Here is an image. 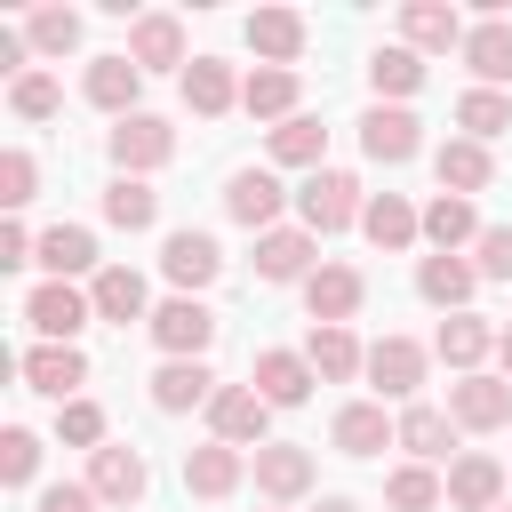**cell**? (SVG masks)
I'll return each instance as SVG.
<instances>
[{"label":"cell","mask_w":512,"mask_h":512,"mask_svg":"<svg viewBox=\"0 0 512 512\" xmlns=\"http://www.w3.org/2000/svg\"><path fill=\"white\" fill-rule=\"evenodd\" d=\"M160 272L192 296V288H208L216 272H224V248L208 240V232H168V248H160Z\"/></svg>","instance_id":"16"},{"label":"cell","mask_w":512,"mask_h":512,"mask_svg":"<svg viewBox=\"0 0 512 512\" xmlns=\"http://www.w3.org/2000/svg\"><path fill=\"white\" fill-rule=\"evenodd\" d=\"M304 360H312V376H328V384H344V376H360V368H368V352H360V336H352V328H312Z\"/></svg>","instance_id":"36"},{"label":"cell","mask_w":512,"mask_h":512,"mask_svg":"<svg viewBox=\"0 0 512 512\" xmlns=\"http://www.w3.org/2000/svg\"><path fill=\"white\" fill-rule=\"evenodd\" d=\"M296 208H304V232L320 240V232H344V224H360V184L344 176V168H312L304 176V192H296Z\"/></svg>","instance_id":"1"},{"label":"cell","mask_w":512,"mask_h":512,"mask_svg":"<svg viewBox=\"0 0 512 512\" xmlns=\"http://www.w3.org/2000/svg\"><path fill=\"white\" fill-rule=\"evenodd\" d=\"M216 392L224 384L208 376V360H160V376H152V408H168V416L176 408H208Z\"/></svg>","instance_id":"22"},{"label":"cell","mask_w":512,"mask_h":512,"mask_svg":"<svg viewBox=\"0 0 512 512\" xmlns=\"http://www.w3.org/2000/svg\"><path fill=\"white\" fill-rule=\"evenodd\" d=\"M496 512H512V504H496Z\"/></svg>","instance_id":"52"},{"label":"cell","mask_w":512,"mask_h":512,"mask_svg":"<svg viewBox=\"0 0 512 512\" xmlns=\"http://www.w3.org/2000/svg\"><path fill=\"white\" fill-rule=\"evenodd\" d=\"M480 232H488V224H480V216H472V200H456V192H440V200L424 208V240H432L440 256H456V248H472Z\"/></svg>","instance_id":"32"},{"label":"cell","mask_w":512,"mask_h":512,"mask_svg":"<svg viewBox=\"0 0 512 512\" xmlns=\"http://www.w3.org/2000/svg\"><path fill=\"white\" fill-rule=\"evenodd\" d=\"M456 128H464L472 144L504 136V128H512V96H504V88H472V96H456Z\"/></svg>","instance_id":"38"},{"label":"cell","mask_w":512,"mask_h":512,"mask_svg":"<svg viewBox=\"0 0 512 512\" xmlns=\"http://www.w3.org/2000/svg\"><path fill=\"white\" fill-rule=\"evenodd\" d=\"M32 184H40L32 152H24V144H16V152H0V208H24V200H32Z\"/></svg>","instance_id":"47"},{"label":"cell","mask_w":512,"mask_h":512,"mask_svg":"<svg viewBox=\"0 0 512 512\" xmlns=\"http://www.w3.org/2000/svg\"><path fill=\"white\" fill-rule=\"evenodd\" d=\"M320 512H360V504L352 496H320Z\"/></svg>","instance_id":"51"},{"label":"cell","mask_w":512,"mask_h":512,"mask_svg":"<svg viewBox=\"0 0 512 512\" xmlns=\"http://www.w3.org/2000/svg\"><path fill=\"white\" fill-rule=\"evenodd\" d=\"M320 152H328V128H320L312 112H296V120L272 128V160H280V168H320Z\"/></svg>","instance_id":"39"},{"label":"cell","mask_w":512,"mask_h":512,"mask_svg":"<svg viewBox=\"0 0 512 512\" xmlns=\"http://www.w3.org/2000/svg\"><path fill=\"white\" fill-rule=\"evenodd\" d=\"M432 168H440V192H456V200H472V192H488V176H496V160H488V144H472V136H448V144L432 152Z\"/></svg>","instance_id":"20"},{"label":"cell","mask_w":512,"mask_h":512,"mask_svg":"<svg viewBox=\"0 0 512 512\" xmlns=\"http://www.w3.org/2000/svg\"><path fill=\"white\" fill-rule=\"evenodd\" d=\"M440 496H448V488L432 480V464H400V472L384 480V504H392V512H440Z\"/></svg>","instance_id":"41"},{"label":"cell","mask_w":512,"mask_h":512,"mask_svg":"<svg viewBox=\"0 0 512 512\" xmlns=\"http://www.w3.org/2000/svg\"><path fill=\"white\" fill-rule=\"evenodd\" d=\"M496 496H504V464L496 456H456L448 464V504L456 512H496Z\"/></svg>","instance_id":"28"},{"label":"cell","mask_w":512,"mask_h":512,"mask_svg":"<svg viewBox=\"0 0 512 512\" xmlns=\"http://www.w3.org/2000/svg\"><path fill=\"white\" fill-rule=\"evenodd\" d=\"M400 48H464V16L448 8V0H408L400 8Z\"/></svg>","instance_id":"18"},{"label":"cell","mask_w":512,"mask_h":512,"mask_svg":"<svg viewBox=\"0 0 512 512\" xmlns=\"http://www.w3.org/2000/svg\"><path fill=\"white\" fill-rule=\"evenodd\" d=\"M312 232H288V224H272L264 240H256V280H312L320 264H312Z\"/></svg>","instance_id":"21"},{"label":"cell","mask_w":512,"mask_h":512,"mask_svg":"<svg viewBox=\"0 0 512 512\" xmlns=\"http://www.w3.org/2000/svg\"><path fill=\"white\" fill-rule=\"evenodd\" d=\"M32 264H48L56 280H72V272H88V264H96V232H88V224H48V232H40V248H32Z\"/></svg>","instance_id":"33"},{"label":"cell","mask_w":512,"mask_h":512,"mask_svg":"<svg viewBox=\"0 0 512 512\" xmlns=\"http://www.w3.org/2000/svg\"><path fill=\"white\" fill-rule=\"evenodd\" d=\"M40 512H96V488L88 480H56V488H40Z\"/></svg>","instance_id":"48"},{"label":"cell","mask_w":512,"mask_h":512,"mask_svg":"<svg viewBox=\"0 0 512 512\" xmlns=\"http://www.w3.org/2000/svg\"><path fill=\"white\" fill-rule=\"evenodd\" d=\"M8 104H16V112H24V120H48V112H56V104H64V88H56V80H48V72H24V80H16V88H8Z\"/></svg>","instance_id":"46"},{"label":"cell","mask_w":512,"mask_h":512,"mask_svg":"<svg viewBox=\"0 0 512 512\" xmlns=\"http://www.w3.org/2000/svg\"><path fill=\"white\" fill-rule=\"evenodd\" d=\"M128 64H136V72L184 64V24H176V16H136V24H128Z\"/></svg>","instance_id":"26"},{"label":"cell","mask_w":512,"mask_h":512,"mask_svg":"<svg viewBox=\"0 0 512 512\" xmlns=\"http://www.w3.org/2000/svg\"><path fill=\"white\" fill-rule=\"evenodd\" d=\"M368 80H376V96H416L424 88V56L416 48H376L368 56Z\"/></svg>","instance_id":"40"},{"label":"cell","mask_w":512,"mask_h":512,"mask_svg":"<svg viewBox=\"0 0 512 512\" xmlns=\"http://www.w3.org/2000/svg\"><path fill=\"white\" fill-rule=\"evenodd\" d=\"M32 248H40V240H32L24 224H0V264H8V272H16V264H32Z\"/></svg>","instance_id":"49"},{"label":"cell","mask_w":512,"mask_h":512,"mask_svg":"<svg viewBox=\"0 0 512 512\" xmlns=\"http://www.w3.org/2000/svg\"><path fill=\"white\" fill-rule=\"evenodd\" d=\"M248 384H256V392H264L272 408H304L320 376H312V360H304V352H256V368H248Z\"/></svg>","instance_id":"12"},{"label":"cell","mask_w":512,"mask_h":512,"mask_svg":"<svg viewBox=\"0 0 512 512\" xmlns=\"http://www.w3.org/2000/svg\"><path fill=\"white\" fill-rule=\"evenodd\" d=\"M400 448H408L416 464H440V456L456 448V416H448V408H424V400L400 408Z\"/></svg>","instance_id":"31"},{"label":"cell","mask_w":512,"mask_h":512,"mask_svg":"<svg viewBox=\"0 0 512 512\" xmlns=\"http://www.w3.org/2000/svg\"><path fill=\"white\" fill-rule=\"evenodd\" d=\"M80 88H88V104H96V112L128 120V112H136V96H144V72H136V64H128V48H120V56H96Z\"/></svg>","instance_id":"14"},{"label":"cell","mask_w":512,"mask_h":512,"mask_svg":"<svg viewBox=\"0 0 512 512\" xmlns=\"http://www.w3.org/2000/svg\"><path fill=\"white\" fill-rule=\"evenodd\" d=\"M280 200H288V192H280V176H272V168H240V176L224 184V216H232V224H248L256 240L272 232V216H280Z\"/></svg>","instance_id":"8"},{"label":"cell","mask_w":512,"mask_h":512,"mask_svg":"<svg viewBox=\"0 0 512 512\" xmlns=\"http://www.w3.org/2000/svg\"><path fill=\"white\" fill-rule=\"evenodd\" d=\"M240 112H256V120H296V72H280V64L248 72V80H240Z\"/></svg>","instance_id":"34"},{"label":"cell","mask_w":512,"mask_h":512,"mask_svg":"<svg viewBox=\"0 0 512 512\" xmlns=\"http://www.w3.org/2000/svg\"><path fill=\"white\" fill-rule=\"evenodd\" d=\"M168 152H176V128H168V120H152V112H128V120L112 128V160H120V176L168 168Z\"/></svg>","instance_id":"5"},{"label":"cell","mask_w":512,"mask_h":512,"mask_svg":"<svg viewBox=\"0 0 512 512\" xmlns=\"http://www.w3.org/2000/svg\"><path fill=\"white\" fill-rule=\"evenodd\" d=\"M256 488H264L272 504H296V496L312 488V448H296V440H264V448H256Z\"/></svg>","instance_id":"13"},{"label":"cell","mask_w":512,"mask_h":512,"mask_svg":"<svg viewBox=\"0 0 512 512\" xmlns=\"http://www.w3.org/2000/svg\"><path fill=\"white\" fill-rule=\"evenodd\" d=\"M32 472H40V440H32L24 424H8V432H0V480H8V488H24Z\"/></svg>","instance_id":"43"},{"label":"cell","mask_w":512,"mask_h":512,"mask_svg":"<svg viewBox=\"0 0 512 512\" xmlns=\"http://www.w3.org/2000/svg\"><path fill=\"white\" fill-rule=\"evenodd\" d=\"M160 216V192L144 184V176H112L104 184V224H120V232H144Z\"/></svg>","instance_id":"37"},{"label":"cell","mask_w":512,"mask_h":512,"mask_svg":"<svg viewBox=\"0 0 512 512\" xmlns=\"http://www.w3.org/2000/svg\"><path fill=\"white\" fill-rule=\"evenodd\" d=\"M496 360H504V384H512V328H496Z\"/></svg>","instance_id":"50"},{"label":"cell","mask_w":512,"mask_h":512,"mask_svg":"<svg viewBox=\"0 0 512 512\" xmlns=\"http://www.w3.org/2000/svg\"><path fill=\"white\" fill-rule=\"evenodd\" d=\"M24 320H32L48 344H72V336L96 320V304H88L72 280H48V288H32V296H24Z\"/></svg>","instance_id":"4"},{"label":"cell","mask_w":512,"mask_h":512,"mask_svg":"<svg viewBox=\"0 0 512 512\" xmlns=\"http://www.w3.org/2000/svg\"><path fill=\"white\" fill-rule=\"evenodd\" d=\"M16 368H24V384L48 392V400H72V392L88 384V352H80V344H32Z\"/></svg>","instance_id":"9"},{"label":"cell","mask_w":512,"mask_h":512,"mask_svg":"<svg viewBox=\"0 0 512 512\" xmlns=\"http://www.w3.org/2000/svg\"><path fill=\"white\" fill-rule=\"evenodd\" d=\"M24 40H32L40 56H72V48H80V16H72V8H32V16H24Z\"/></svg>","instance_id":"42"},{"label":"cell","mask_w":512,"mask_h":512,"mask_svg":"<svg viewBox=\"0 0 512 512\" xmlns=\"http://www.w3.org/2000/svg\"><path fill=\"white\" fill-rule=\"evenodd\" d=\"M208 424H216V440H224V448H264L272 400H264L256 384H224V392L208 400Z\"/></svg>","instance_id":"3"},{"label":"cell","mask_w":512,"mask_h":512,"mask_svg":"<svg viewBox=\"0 0 512 512\" xmlns=\"http://www.w3.org/2000/svg\"><path fill=\"white\" fill-rule=\"evenodd\" d=\"M360 296H368V280H360L352 264H320V272L304 280V312H312V328H344V320L360 312Z\"/></svg>","instance_id":"6"},{"label":"cell","mask_w":512,"mask_h":512,"mask_svg":"<svg viewBox=\"0 0 512 512\" xmlns=\"http://www.w3.org/2000/svg\"><path fill=\"white\" fill-rule=\"evenodd\" d=\"M88 488H96V504H136V496L152 488V472H144V456H136V448L104 440V448L88 456Z\"/></svg>","instance_id":"11"},{"label":"cell","mask_w":512,"mask_h":512,"mask_svg":"<svg viewBox=\"0 0 512 512\" xmlns=\"http://www.w3.org/2000/svg\"><path fill=\"white\" fill-rule=\"evenodd\" d=\"M464 64H472L480 88H504V80H512V24H504V16H480V24L464 32Z\"/></svg>","instance_id":"24"},{"label":"cell","mask_w":512,"mask_h":512,"mask_svg":"<svg viewBox=\"0 0 512 512\" xmlns=\"http://www.w3.org/2000/svg\"><path fill=\"white\" fill-rule=\"evenodd\" d=\"M88 304H96V320H112V328L152 320V312H144V272H128V264H104L96 288H88Z\"/></svg>","instance_id":"27"},{"label":"cell","mask_w":512,"mask_h":512,"mask_svg":"<svg viewBox=\"0 0 512 512\" xmlns=\"http://www.w3.org/2000/svg\"><path fill=\"white\" fill-rule=\"evenodd\" d=\"M472 288H480V272H472L464 256H424V264H416V296L440 304V312H464Z\"/></svg>","instance_id":"29"},{"label":"cell","mask_w":512,"mask_h":512,"mask_svg":"<svg viewBox=\"0 0 512 512\" xmlns=\"http://www.w3.org/2000/svg\"><path fill=\"white\" fill-rule=\"evenodd\" d=\"M448 416L464 432H496V424H512V384L504 376H456L448 384Z\"/></svg>","instance_id":"7"},{"label":"cell","mask_w":512,"mask_h":512,"mask_svg":"<svg viewBox=\"0 0 512 512\" xmlns=\"http://www.w3.org/2000/svg\"><path fill=\"white\" fill-rule=\"evenodd\" d=\"M56 432H64L72 448H88V456H96V448H104V408H96V400H64Z\"/></svg>","instance_id":"44"},{"label":"cell","mask_w":512,"mask_h":512,"mask_svg":"<svg viewBox=\"0 0 512 512\" xmlns=\"http://www.w3.org/2000/svg\"><path fill=\"white\" fill-rule=\"evenodd\" d=\"M472 272H480V280H512V224H488V232L472 240Z\"/></svg>","instance_id":"45"},{"label":"cell","mask_w":512,"mask_h":512,"mask_svg":"<svg viewBox=\"0 0 512 512\" xmlns=\"http://www.w3.org/2000/svg\"><path fill=\"white\" fill-rule=\"evenodd\" d=\"M360 232H368L376 248H408V240L424 232V216H416V208H408L400 192H376V200L360 208Z\"/></svg>","instance_id":"35"},{"label":"cell","mask_w":512,"mask_h":512,"mask_svg":"<svg viewBox=\"0 0 512 512\" xmlns=\"http://www.w3.org/2000/svg\"><path fill=\"white\" fill-rule=\"evenodd\" d=\"M248 48L288 72V64L304 56V16H296V8H256V16H248Z\"/></svg>","instance_id":"25"},{"label":"cell","mask_w":512,"mask_h":512,"mask_svg":"<svg viewBox=\"0 0 512 512\" xmlns=\"http://www.w3.org/2000/svg\"><path fill=\"white\" fill-rule=\"evenodd\" d=\"M416 112H400V104H376L368 120H360V152L368 160H384V168H400V160H416Z\"/></svg>","instance_id":"15"},{"label":"cell","mask_w":512,"mask_h":512,"mask_svg":"<svg viewBox=\"0 0 512 512\" xmlns=\"http://www.w3.org/2000/svg\"><path fill=\"white\" fill-rule=\"evenodd\" d=\"M152 344L168 352V360H200L208 344H216V312L200 304V296H168V304H152Z\"/></svg>","instance_id":"2"},{"label":"cell","mask_w":512,"mask_h":512,"mask_svg":"<svg viewBox=\"0 0 512 512\" xmlns=\"http://www.w3.org/2000/svg\"><path fill=\"white\" fill-rule=\"evenodd\" d=\"M368 384H376L384 400H408V392L424 384V344H416V336H376V344H368Z\"/></svg>","instance_id":"10"},{"label":"cell","mask_w":512,"mask_h":512,"mask_svg":"<svg viewBox=\"0 0 512 512\" xmlns=\"http://www.w3.org/2000/svg\"><path fill=\"white\" fill-rule=\"evenodd\" d=\"M432 352H440L456 376H480V360L496 352V328H488L480 312H448V320H440V336H432Z\"/></svg>","instance_id":"17"},{"label":"cell","mask_w":512,"mask_h":512,"mask_svg":"<svg viewBox=\"0 0 512 512\" xmlns=\"http://www.w3.org/2000/svg\"><path fill=\"white\" fill-rule=\"evenodd\" d=\"M184 104H192L200 120H224V112L240 104V80H232V64H224V56H192V64H184Z\"/></svg>","instance_id":"19"},{"label":"cell","mask_w":512,"mask_h":512,"mask_svg":"<svg viewBox=\"0 0 512 512\" xmlns=\"http://www.w3.org/2000/svg\"><path fill=\"white\" fill-rule=\"evenodd\" d=\"M392 440H400V424H392L376 400L336 408V448H344V456H376V448H392Z\"/></svg>","instance_id":"30"},{"label":"cell","mask_w":512,"mask_h":512,"mask_svg":"<svg viewBox=\"0 0 512 512\" xmlns=\"http://www.w3.org/2000/svg\"><path fill=\"white\" fill-rule=\"evenodd\" d=\"M240 472H248V456H240V448H224V440L184 448V488H192V496H208V504H216V496H232V488H240Z\"/></svg>","instance_id":"23"}]
</instances>
